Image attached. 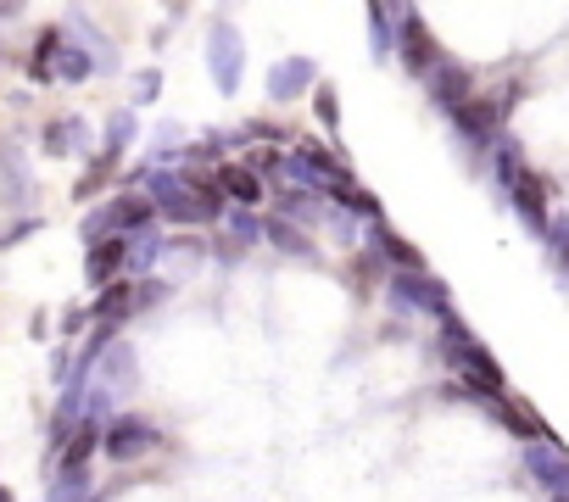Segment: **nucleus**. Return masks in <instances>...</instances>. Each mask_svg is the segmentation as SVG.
I'll list each match as a JSON object with an SVG mask.
<instances>
[{
  "instance_id": "f257e3e1",
  "label": "nucleus",
  "mask_w": 569,
  "mask_h": 502,
  "mask_svg": "<svg viewBox=\"0 0 569 502\" xmlns=\"http://www.w3.org/2000/svg\"><path fill=\"white\" fill-rule=\"evenodd\" d=\"M441 363L452 369V380H458V391H463L469 402H508V396H513L502 363L486 352V341H475V330H469L458 313L441 324Z\"/></svg>"
},
{
  "instance_id": "f03ea898",
  "label": "nucleus",
  "mask_w": 569,
  "mask_h": 502,
  "mask_svg": "<svg viewBox=\"0 0 569 502\" xmlns=\"http://www.w3.org/2000/svg\"><path fill=\"white\" fill-rule=\"evenodd\" d=\"M146 195L157 201V218H168L173 229L223 223V212H229V201H207L179 168H146Z\"/></svg>"
},
{
  "instance_id": "7ed1b4c3",
  "label": "nucleus",
  "mask_w": 569,
  "mask_h": 502,
  "mask_svg": "<svg viewBox=\"0 0 569 502\" xmlns=\"http://www.w3.org/2000/svg\"><path fill=\"white\" fill-rule=\"evenodd\" d=\"M513 101H519V84H502V90H475V96H469V101L452 112V134L463 140V151L491 157V145L508 134L502 123H508Z\"/></svg>"
},
{
  "instance_id": "20e7f679",
  "label": "nucleus",
  "mask_w": 569,
  "mask_h": 502,
  "mask_svg": "<svg viewBox=\"0 0 569 502\" xmlns=\"http://www.w3.org/2000/svg\"><path fill=\"white\" fill-rule=\"evenodd\" d=\"M284 179L302 184V190H319V195H341V190L358 184V179H352V162H347L341 151L313 145V140H302L297 151H284Z\"/></svg>"
},
{
  "instance_id": "39448f33",
  "label": "nucleus",
  "mask_w": 569,
  "mask_h": 502,
  "mask_svg": "<svg viewBox=\"0 0 569 502\" xmlns=\"http://www.w3.org/2000/svg\"><path fill=\"white\" fill-rule=\"evenodd\" d=\"M386 302H391L397 313L430 319L436 330L452 319V291H447V280H436L430 269H425V274H391V280H386Z\"/></svg>"
},
{
  "instance_id": "423d86ee",
  "label": "nucleus",
  "mask_w": 569,
  "mask_h": 502,
  "mask_svg": "<svg viewBox=\"0 0 569 502\" xmlns=\"http://www.w3.org/2000/svg\"><path fill=\"white\" fill-rule=\"evenodd\" d=\"M207 68H212L218 96H234V90H240V79H246V34H240L229 18H218V23L207 29Z\"/></svg>"
},
{
  "instance_id": "0eeeda50",
  "label": "nucleus",
  "mask_w": 569,
  "mask_h": 502,
  "mask_svg": "<svg viewBox=\"0 0 569 502\" xmlns=\"http://www.w3.org/2000/svg\"><path fill=\"white\" fill-rule=\"evenodd\" d=\"M397 62H402V73H413V79H430L447 57H441V40L425 29V18L413 12V7H402V23H397Z\"/></svg>"
},
{
  "instance_id": "6e6552de",
  "label": "nucleus",
  "mask_w": 569,
  "mask_h": 502,
  "mask_svg": "<svg viewBox=\"0 0 569 502\" xmlns=\"http://www.w3.org/2000/svg\"><path fill=\"white\" fill-rule=\"evenodd\" d=\"M157 446H162V430H157L151 419H140V413H112V419H107L101 452H107L112 463H140V458L157 452Z\"/></svg>"
},
{
  "instance_id": "1a4fd4ad",
  "label": "nucleus",
  "mask_w": 569,
  "mask_h": 502,
  "mask_svg": "<svg viewBox=\"0 0 569 502\" xmlns=\"http://www.w3.org/2000/svg\"><path fill=\"white\" fill-rule=\"evenodd\" d=\"M262 90H268L273 107H297V101H308V96L319 90V62H313V57H284V62L268 68Z\"/></svg>"
},
{
  "instance_id": "9d476101",
  "label": "nucleus",
  "mask_w": 569,
  "mask_h": 502,
  "mask_svg": "<svg viewBox=\"0 0 569 502\" xmlns=\"http://www.w3.org/2000/svg\"><path fill=\"white\" fill-rule=\"evenodd\" d=\"M475 408H486V413H491L513 441H525V446H541V441H547V446H563V441L547 430V419H541L530 402H519V396H508V402H475Z\"/></svg>"
},
{
  "instance_id": "9b49d317",
  "label": "nucleus",
  "mask_w": 569,
  "mask_h": 502,
  "mask_svg": "<svg viewBox=\"0 0 569 502\" xmlns=\"http://www.w3.org/2000/svg\"><path fill=\"white\" fill-rule=\"evenodd\" d=\"M508 207H513V218L525 223V234L547 240V229H552V207H547V184H541L530 168L513 179V190H508Z\"/></svg>"
},
{
  "instance_id": "f8f14e48",
  "label": "nucleus",
  "mask_w": 569,
  "mask_h": 502,
  "mask_svg": "<svg viewBox=\"0 0 569 502\" xmlns=\"http://www.w3.org/2000/svg\"><path fill=\"white\" fill-rule=\"evenodd\" d=\"M525 474H530V485H541L547 491V502H558V496H569V446H525Z\"/></svg>"
},
{
  "instance_id": "ddd939ff",
  "label": "nucleus",
  "mask_w": 569,
  "mask_h": 502,
  "mask_svg": "<svg viewBox=\"0 0 569 502\" xmlns=\"http://www.w3.org/2000/svg\"><path fill=\"white\" fill-rule=\"evenodd\" d=\"M369 251H375L391 274H425V251H419L408 234H397L391 223H369Z\"/></svg>"
},
{
  "instance_id": "4468645a",
  "label": "nucleus",
  "mask_w": 569,
  "mask_h": 502,
  "mask_svg": "<svg viewBox=\"0 0 569 502\" xmlns=\"http://www.w3.org/2000/svg\"><path fill=\"white\" fill-rule=\"evenodd\" d=\"M273 218L297 223V229H313L319 218H330V207H325V195H319V190H302V184H279V190H273Z\"/></svg>"
},
{
  "instance_id": "2eb2a0df",
  "label": "nucleus",
  "mask_w": 569,
  "mask_h": 502,
  "mask_svg": "<svg viewBox=\"0 0 569 502\" xmlns=\"http://www.w3.org/2000/svg\"><path fill=\"white\" fill-rule=\"evenodd\" d=\"M123 274H129V240H96L90 258H84V280H90L96 291H107V285H118Z\"/></svg>"
},
{
  "instance_id": "dca6fc26",
  "label": "nucleus",
  "mask_w": 569,
  "mask_h": 502,
  "mask_svg": "<svg viewBox=\"0 0 569 502\" xmlns=\"http://www.w3.org/2000/svg\"><path fill=\"white\" fill-rule=\"evenodd\" d=\"M425 84H430V101H436L447 118H452V112H458V107L475 96V73H469L463 62H441V68H436Z\"/></svg>"
},
{
  "instance_id": "f3484780",
  "label": "nucleus",
  "mask_w": 569,
  "mask_h": 502,
  "mask_svg": "<svg viewBox=\"0 0 569 502\" xmlns=\"http://www.w3.org/2000/svg\"><path fill=\"white\" fill-rule=\"evenodd\" d=\"M140 313V291H134V280H118V285H107L96 302H90V324H101V330H118L123 319H134Z\"/></svg>"
},
{
  "instance_id": "a211bd4d",
  "label": "nucleus",
  "mask_w": 569,
  "mask_h": 502,
  "mask_svg": "<svg viewBox=\"0 0 569 502\" xmlns=\"http://www.w3.org/2000/svg\"><path fill=\"white\" fill-rule=\"evenodd\" d=\"M101 441H107V424H101V419H84V424L73 430V441L57 452V474H84L90 458L101 452Z\"/></svg>"
},
{
  "instance_id": "6ab92c4d",
  "label": "nucleus",
  "mask_w": 569,
  "mask_h": 502,
  "mask_svg": "<svg viewBox=\"0 0 569 502\" xmlns=\"http://www.w3.org/2000/svg\"><path fill=\"white\" fill-rule=\"evenodd\" d=\"M262 240L279 251V258H297V263H313L319 258V245H313V234L308 229H297V223H284V218H262Z\"/></svg>"
},
{
  "instance_id": "aec40b11",
  "label": "nucleus",
  "mask_w": 569,
  "mask_h": 502,
  "mask_svg": "<svg viewBox=\"0 0 569 502\" xmlns=\"http://www.w3.org/2000/svg\"><path fill=\"white\" fill-rule=\"evenodd\" d=\"M0 184H7V207H12V212L34 201V179H29V168H23V151H18L12 140L0 145Z\"/></svg>"
},
{
  "instance_id": "412c9836",
  "label": "nucleus",
  "mask_w": 569,
  "mask_h": 502,
  "mask_svg": "<svg viewBox=\"0 0 569 502\" xmlns=\"http://www.w3.org/2000/svg\"><path fill=\"white\" fill-rule=\"evenodd\" d=\"M397 23H402V7H386V0H375V7H369V57L375 62H391L397 57Z\"/></svg>"
},
{
  "instance_id": "4be33fe9",
  "label": "nucleus",
  "mask_w": 569,
  "mask_h": 502,
  "mask_svg": "<svg viewBox=\"0 0 569 502\" xmlns=\"http://www.w3.org/2000/svg\"><path fill=\"white\" fill-rule=\"evenodd\" d=\"M40 145H46V157H73V151H90V123L84 118H57V123H46V134H40Z\"/></svg>"
},
{
  "instance_id": "5701e85b",
  "label": "nucleus",
  "mask_w": 569,
  "mask_h": 502,
  "mask_svg": "<svg viewBox=\"0 0 569 502\" xmlns=\"http://www.w3.org/2000/svg\"><path fill=\"white\" fill-rule=\"evenodd\" d=\"M486 168H491V184H497V190L508 195V190H513V179H519V173H525L530 162H525V145H519L513 134H502V140L491 145V157H486Z\"/></svg>"
},
{
  "instance_id": "b1692460",
  "label": "nucleus",
  "mask_w": 569,
  "mask_h": 502,
  "mask_svg": "<svg viewBox=\"0 0 569 502\" xmlns=\"http://www.w3.org/2000/svg\"><path fill=\"white\" fill-rule=\"evenodd\" d=\"M218 184H223V195H229L234 207H262V179H257L251 168L223 162V168H218Z\"/></svg>"
},
{
  "instance_id": "393cba45",
  "label": "nucleus",
  "mask_w": 569,
  "mask_h": 502,
  "mask_svg": "<svg viewBox=\"0 0 569 502\" xmlns=\"http://www.w3.org/2000/svg\"><path fill=\"white\" fill-rule=\"evenodd\" d=\"M218 234L229 240V245H262V212H251V207H229L223 212V223H218Z\"/></svg>"
},
{
  "instance_id": "a878e982",
  "label": "nucleus",
  "mask_w": 569,
  "mask_h": 502,
  "mask_svg": "<svg viewBox=\"0 0 569 502\" xmlns=\"http://www.w3.org/2000/svg\"><path fill=\"white\" fill-rule=\"evenodd\" d=\"M62 46H68V29H46V34L34 40V51H29V79H34V84H51V68H57Z\"/></svg>"
},
{
  "instance_id": "bb28decb",
  "label": "nucleus",
  "mask_w": 569,
  "mask_h": 502,
  "mask_svg": "<svg viewBox=\"0 0 569 502\" xmlns=\"http://www.w3.org/2000/svg\"><path fill=\"white\" fill-rule=\"evenodd\" d=\"M101 68H96V57L68 34V46H62V57H57V68H51V79H62V84H84V79H96Z\"/></svg>"
},
{
  "instance_id": "cd10ccee",
  "label": "nucleus",
  "mask_w": 569,
  "mask_h": 502,
  "mask_svg": "<svg viewBox=\"0 0 569 502\" xmlns=\"http://www.w3.org/2000/svg\"><path fill=\"white\" fill-rule=\"evenodd\" d=\"M134 140H140V118H134V112H112V118H107V140H101L96 157H107V162L118 168V157H123Z\"/></svg>"
},
{
  "instance_id": "c85d7f7f",
  "label": "nucleus",
  "mask_w": 569,
  "mask_h": 502,
  "mask_svg": "<svg viewBox=\"0 0 569 502\" xmlns=\"http://www.w3.org/2000/svg\"><path fill=\"white\" fill-rule=\"evenodd\" d=\"M168 258V240L157 234V229H146V234H134L129 240V274H146L151 280V269Z\"/></svg>"
},
{
  "instance_id": "c756f323",
  "label": "nucleus",
  "mask_w": 569,
  "mask_h": 502,
  "mask_svg": "<svg viewBox=\"0 0 569 502\" xmlns=\"http://www.w3.org/2000/svg\"><path fill=\"white\" fill-rule=\"evenodd\" d=\"M541 245H547V258H552V274L569 285V212H563V207L552 212V229H547Z\"/></svg>"
},
{
  "instance_id": "7c9ffc66",
  "label": "nucleus",
  "mask_w": 569,
  "mask_h": 502,
  "mask_svg": "<svg viewBox=\"0 0 569 502\" xmlns=\"http://www.w3.org/2000/svg\"><path fill=\"white\" fill-rule=\"evenodd\" d=\"M347 218H369V223H386V207H380V195L375 190H363V184H352V190H341V195H330Z\"/></svg>"
},
{
  "instance_id": "2f4dec72",
  "label": "nucleus",
  "mask_w": 569,
  "mask_h": 502,
  "mask_svg": "<svg viewBox=\"0 0 569 502\" xmlns=\"http://www.w3.org/2000/svg\"><path fill=\"white\" fill-rule=\"evenodd\" d=\"M240 168H251L257 179H284V151L279 145H246Z\"/></svg>"
},
{
  "instance_id": "473e14b6",
  "label": "nucleus",
  "mask_w": 569,
  "mask_h": 502,
  "mask_svg": "<svg viewBox=\"0 0 569 502\" xmlns=\"http://www.w3.org/2000/svg\"><path fill=\"white\" fill-rule=\"evenodd\" d=\"M73 29H79L73 40L96 57V68H101V73H118V51H112V40H101V34H96V23H73Z\"/></svg>"
},
{
  "instance_id": "72a5a7b5",
  "label": "nucleus",
  "mask_w": 569,
  "mask_h": 502,
  "mask_svg": "<svg viewBox=\"0 0 569 502\" xmlns=\"http://www.w3.org/2000/svg\"><path fill=\"white\" fill-rule=\"evenodd\" d=\"M313 118H319L325 134H341V96H336V84H319L313 90Z\"/></svg>"
},
{
  "instance_id": "f704fd0d",
  "label": "nucleus",
  "mask_w": 569,
  "mask_h": 502,
  "mask_svg": "<svg viewBox=\"0 0 569 502\" xmlns=\"http://www.w3.org/2000/svg\"><path fill=\"white\" fill-rule=\"evenodd\" d=\"M96 485H90V469L84 474H57L51 480V502H90Z\"/></svg>"
},
{
  "instance_id": "c9c22d12",
  "label": "nucleus",
  "mask_w": 569,
  "mask_h": 502,
  "mask_svg": "<svg viewBox=\"0 0 569 502\" xmlns=\"http://www.w3.org/2000/svg\"><path fill=\"white\" fill-rule=\"evenodd\" d=\"M157 96H162V73H157V68L134 73V107H151Z\"/></svg>"
},
{
  "instance_id": "e433bc0d",
  "label": "nucleus",
  "mask_w": 569,
  "mask_h": 502,
  "mask_svg": "<svg viewBox=\"0 0 569 502\" xmlns=\"http://www.w3.org/2000/svg\"><path fill=\"white\" fill-rule=\"evenodd\" d=\"M134 291H140V308H157V302L168 297V280L151 274V280H134Z\"/></svg>"
},
{
  "instance_id": "4c0bfd02",
  "label": "nucleus",
  "mask_w": 569,
  "mask_h": 502,
  "mask_svg": "<svg viewBox=\"0 0 569 502\" xmlns=\"http://www.w3.org/2000/svg\"><path fill=\"white\" fill-rule=\"evenodd\" d=\"M34 229H40V218H23V223H12L7 234H0V251H7V245H18V240H29Z\"/></svg>"
},
{
  "instance_id": "58836bf2",
  "label": "nucleus",
  "mask_w": 569,
  "mask_h": 502,
  "mask_svg": "<svg viewBox=\"0 0 569 502\" xmlns=\"http://www.w3.org/2000/svg\"><path fill=\"white\" fill-rule=\"evenodd\" d=\"M84 324H90V308H68L62 313V335H79Z\"/></svg>"
},
{
  "instance_id": "ea45409f",
  "label": "nucleus",
  "mask_w": 569,
  "mask_h": 502,
  "mask_svg": "<svg viewBox=\"0 0 569 502\" xmlns=\"http://www.w3.org/2000/svg\"><path fill=\"white\" fill-rule=\"evenodd\" d=\"M0 502H12V491H7V485H0Z\"/></svg>"
},
{
  "instance_id": "a19ab883",
  "label": "nucleus",
  "mask_w": 569,
  "mask_h": 502,
  "mask_svg": "<svg viewBox=\"0 0 569 502\" xmlns=\"http://www.w3.org/2000/svg\"><path fill=\"white\" fill-rule=\"evenodd\" d=\"M90 502H107V496H101V491H96V496H90Z\"/></svg>"
},
{
  "instance_id": "79ce46f5",
  "label": "nucleus",
  "mask_w": 569,
  "mask_h": 502,
  "mask_svg": "<svg viewBox=\"0 0 569 502\" xmlns=\"http://www.w3.org/2000/svg\"><path fill=\"white\" fill-rule=\"evenodd\" d=\"M558 502H569V496H558Z\"/></svg>"
}]
</instances>
